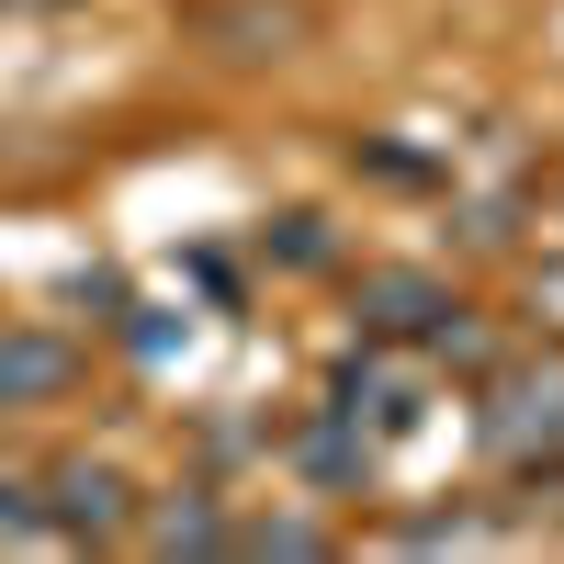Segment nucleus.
<instances>
[{"label":"nucleus","instance_id":"1","mask_svg":"<svg viewBox=\"0 0 564 564\" xmlns=\"http://www.w3.org/2000/svg\"><path fill=\"white\" fill-rule=\"evenodd\" d=\"M68 372H79L68 339H45V327H0V406H45V395H68Z\"/></svg>","mask_w":564,"mask_h":564}]
</instances>
